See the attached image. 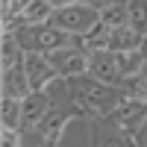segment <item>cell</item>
I'll use <instances>...</instances> for the list:
<instances>
[{"mask_svg": "<svg viewBox=\"0 0 147 147\" xmlns=\"http://www.w3.org/2000/svg\"><path fill=\"white\" fill-rule=\"evenodd\" d=\"M71 97H74V103H77V109H88V112H115V106L124 100L115 88H109V82H100V80H80V82H74L71 85Z\"/></svg>", "mask_w": 147, "mask_h": 147, "instance_id": "1", "label": "cell"}, {"mask_svg": "<svg viewBox=\"0 0 147 147\" xmlns=\"http://www.w3.org/2000/svg\"><path fill=\"white\" fill-rule=\"evenodd\" d=\"M18 41L27 47V53L38 50V53H50L56 47H65L68 44V35L65 30H59L56 24H21L18 27Z\"/></svg>", "mask_w": 147, "mask_h": 147, "instance_id": "2", "label": "cell"}, {"mask_svg": "<svg viewBox=\"0 0 147 147\" xmlns=\"http://www.w3.org/2000/svg\"><path fill=\"white\" fill-rule=\"evenodd\" d=\"M59 30H65V32H71V35H85L97 21H100V12L97 9H91L88 3H71V6H59L56 12H53V18H50Z\"/></svg>", "mask_w": 147, "mask_h": 147, "instance_id": "3", "label": "cell"}, {"mask_svg": "<svg viewBox=\"0 0 147 147\" xmlns=\"http://www.w3.org/2000/svg\"><path fill=\"white\" fill-rule=\"evenodd\" d=\"M50 97L44 88H32L27 97L21 100V129H41V124L50 115Z\"/></svg>", "mask_w": 147, "mask_h": 147, "instance_id": "4", "label": "cell"}, {"mask_svg": "<svg viewBox=\"0 0 147 147\" xmlns=\"http://www.w3.org/2000/svg\"><path fill=\"white\" fill-rule=\"evenodd\" d=\"M50 65L59 71V77H82L85 71L91 68V56H85V50H74V47H56V50L47 53Z\"/></svg>", "mask_w": 147, "mask_h": 147, "instance_id": "5", "label": "cell"}, {"mask_svg": "<svg viewBox=\"0 0 147 147\" xmlns=\"http://www.w3.org/2000/svg\"><path fill=\"white\" fill-rule=\"evenodd\" d=\"M115 124L121 127V129H127V132H132V129H138L144 121H147V106H144V100H136V97H124L118 106H115Z\"/></svg>", "mask_w": 147, "mask_h": 147, "instance_id": "6", "label": "cell"}, {"mask_svg": "<svg viewBox=\"0 0 147 147\" xmlns=\"http://www.w3.org/2000/svg\"><path fill=\"white\" fill-rule=\"evenodd\" d=\"M91 77H97L100 82H109L115 85L121 82V68H118V56L115 50H109V47H103V50H91Z\"/></svg>", "mask_w": 147, "mask_h": 147, "instance_id": "7", "label": "cell"}, {"mask_svg": "<svg viewBox=\"0 0 147 147\" xmlns=\"http://www.w3.org/2000/svg\"><path fill=\"white\" fill-rule=\"evenodd\" d=\"M27 77H30V85L32 88H44L47 82H53L59 77V71L50 65V59H47V53H38V50H32L27 53Z\"/></svg>", "mask_w": 147, "mask_h": 147, "instance_id": "8", "label": "cell"}, {"mask_svg": "<svg viewBox=\"0 0 147 147\" xmlns=\"http://www.w3.org/2000/svg\"><path fill=\"white\" fill-rule=\"evenodd\" d=\"M144 41V32H138L136 27H129V24H124V27H115L112 32H109V50H136V47H141Z\"/></svg>", "mask_w": 147, "mask_h": 147, "instance_id": "9", "label": "cell"}, {"mask_svg": "<svg viewBox=\"0 0 147 147\" xmlns=\"http://www.w3.org/2000/svg\"><path fill=\"white\" fill-rule=\"evenodd\" d=\"M32 91V85H30V77H27V68H12V71H3V94L9 97H27Z\"/></svg>", "mask_w": 147, "mask_h": 147, "instance_id": "10", "label": "cell"}, {"mask_svg": "<svg viewBox=\"0 0 147 147\" xmlns=\"http://www.w3.org/2000/svg\"><path fill=\"white\" fill-rule=\"evenodd\" d=\"M53 12H56V6L50 0H30L18 12V24H47L53 18Z\"/></svg>", "mask_w": 147, "mask_h": 147, "instance_id": "11", "label": "cell"}, {"mask_svg": "<svg viewBox=\"0 0 147 147\" xmlns=\"http://www.w3.org/2000/svg\"><path fill=\"white\" fill-rule=\"evenodd\" d=\"M21 65H27V47L18 41V35L3 32V71L21 68Z\"/></svg>", "mask_w": 147, "mask_h": 147, "instance_id": "12", "label": "cell"}, {"mask_svg": "<svg viewBox=\"0 0 147 147\" xmlns=\"http://www.w3.org/2000/svg\"><path fill=\"white\" fill-rule=\"evenodd\" d=\"M68 121H71L68 112H50V115H47V121L41 124V136H44V144L47 147H56L59 144V138L65 136Z\"/></svg>", "mask_w": 147, "mask_h": 147, "instance_id": "13", "label": "cell"}, {"mask_svg": "<svg viewBox=\"0 0 147 147\" xmlns=\"http://www.w3.org/2000/svg\"><path fill=\"white\" fill-rule=\"evenodd\" d=\"M118 56V68H121V80L132 77V74H141L144 62H147V47H136V50H121Z\"/></svg>", "mask_w": 147, "mask_h": 147, "instance_id": "14", "label": "cell"}, {"mask_svg": "<svg viewBox=\"0 0 147 147\" xmlns=\"http://www.w3.org/2000/svg\"><path fill=\"white\" fill-rule=\"evenodd\" d=\"M109 32H112V27L103 21H97L94 27L82 35V44H85V50H103V47H109Z\"/></svg>", "mask_w": 147, "mask_h": 147, "instance_id": "15", "label": "cell"}, {"mask_svg": "<svg viewBox=\"0 0 147 147\" xmlns=\"http://www.w3.org/2000/svg\"><path fill=\"white\" fill-rule=\"evenodd\" d=\"M3 127L9 129H21V97H9L3 94Z\"/></svg>", "mask_w": 147, "mask_h": 147, "instance_id": "16", "label": "cell"}, {"mask_svg": "<svg viewBox=\"0 0 147 147\" xmlns=\"http://www.w3.org/2000/svg\"><path fill=\"white\" fill-rule=\"evenodd\" d=\"M100 21L109 24V27H124V24H129V6H121V3H112V6H106L100 12Z\"/></svg>", "mask_w": 147, "mask_h": 147, "instance_id": "17", "label": "cell"}, {"mask_svg": "<svg viewBox=\"0 0 147 147\" xmlns=\"http://www.w3.org/2000/svg\"><path fill=\"white\" fill-rule=\"evenodd\" d=\"M68 77H56L53 82H47L44 85V91H47V97H50V103L53 106H65V100L71 97V91H68V82H65Z\"/></svg>", "mask_w": 147, "mask_h": 147, "instance_id": "18", "label": "cell"}, {"mask_svg": "<svg viewBox=\"0 0 147 147\" xmlns=\"http://www.w3.org/2000/svg\"><path fill=\"white\" fill-rule=\"evenodd\" d=\"M129 27L147 35V0H129Z\"/></svg>", "mask_w": 147, "mask_h": 147, "instance_id": "19", "label": "cell"}, {"mask_svg": "<svg viewBox=\"0 0 147 147\" xmlns=\"http://www.w3.org/2000/svg\"><path fill=\"white\" fill-rule=\"evenodd\" d=\"M100 147H136V141H132V136L127 129H121V132H109Z\"/></svg>", "mask_w": 147, "mask_h": 147, "instance_id": "20", "label": "cell"}, {"mask_svg": "<svg viewBox=\"0 0 147 147\" xmlns=\"http://www.w3.org/2000/svg\"><path fill=\"white\" fill-rule=\"evenodd\" d=\"M0 147H21V136H18V129L3 127V144H0Z\"/></svg>", "mask_w": 147, "mask_h": 147, "instance_id": "21", "label": "cell"}, {"mask_svg": "<svg viewBox=\"0 0 147 147\" xmlns=\"http://www.w3.org/2000/svg\"><path fill=\"white\" fill-rule=\"evenodd\" d=\"M50 3L59 9V6H71V3H77V0H50Z\"/></svg>", "mask_w": 147, "mask_h": 147, "instance_id": "22", "label": "cell"}, {"mask_svg": "<svg viewBox=\"0 0 147 147\" xmlns=\"http://www.w3.org/2000/svg\"><path fill=\"white\" fill-rule=\"evenodd\" d=\"M27 3H30V0H15V6H18V12H21L24 6H27Z\"/></svg>", "mask_w": 147, "mask_h": 147, "instance_id": "23", "label": "cell"}, {"mask_svg": "<svg viewBox=\"0 0 147 147\" xmlns=\"http://www.w3.org/2000/svg\"><path fill=\"white\" fill-rule=\"evenodd\" d=\"M144 77H147V62H144Z\"/></svg>", "mask_w": 147, "mask_h": 147, "instance_id": "24", "label": "cell"}]
</instances>
